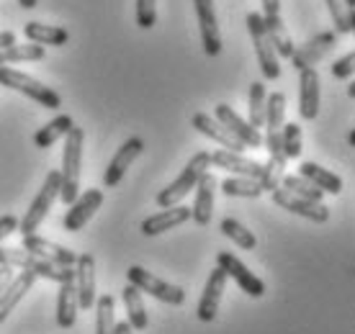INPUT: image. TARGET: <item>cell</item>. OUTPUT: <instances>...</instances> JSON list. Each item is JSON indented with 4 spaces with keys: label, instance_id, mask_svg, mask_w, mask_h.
<instances>
[{
    "label": "cell",
    "instance_id": "6da1fadb",
    "mask_svg": "<svg viewBox=\"0 0 355 334\" xmlns=\"http://www.w3.org/2000/svg\"><path fill=\"white\" fill-rule=\"evenodd\" d=\"M83 144H85V132L80 126H72L64 137L62 152V170H60V198L70 206L78 193H80V173H83Z\"/></svg>",
    "mask_w": 355,
    "mask_h": 334
},
{
    "label": "cell",
    "instance_id": "7a4b0ae2",
    "mask_svg": "<svg viewBox=\"0 0 355 334\" xmlns=\"http://www.w3.org/2000/svg\"><path fill=\"white\" fill-rule=\"evenodd\" d=\"M0 265L21 267V270L34 273L36 278H46V281H54V283H62L67 275L75 273V267H72V265L62 267V265L46 263V260H42V257L26 252L24 247H0Z\"/></svg>",
    "mask_w": 355,
    "mask_h": 334
},
{
    "label": "cell",
    "instance_id": "3957f363",
    "mask_svg": "<svg viewBox=\"0 0 355 334\" xmlns=\"http://www.w3.org/2000/svg\"><path fill=\"white\" fill-rule=\"evenodd\" d=\"M0 85L8 90H16V93H24L26 98L36 100L39 106L52 108V111H57V108L62 106V96L57 90H52L49 85H42L31 75L13 70V67H0Z\"/></svg>",
    "mask_w": 355,
    "mask_h": 334
},
{
    "label": "cell",
    "instance_id": "277c9868",
    "mask_svg": "<svg viewBox=\"0 0 355 334\" xmlns=\"http://www.w3.org/2000/svg\"><path fill=\"white\" fill-rule=\"evenodd\" d=\"M209 165H211L209 152H198V155H193L191 162L183 167V173H180L168 188H162L160 193H157V206H160V209H168V206H175V203L183 201V198L196 188L198 177L209 170Z\"/></svg>",
    "mask_w": 355,
    "mask_h": 334
},
{
    "label": "cell",
    "instance_id": "5b68a950",
    "mask_svg": "<svg viewBox=\"0 0 355 334\" xmlns=\"http://www.w3.org/2000/svg\"><path fill=\"white\" fill-rule=\"evenodd\" d=\"M60 185H62V180H60V170H49L44 177V185L39 188V193H36V198L31 201L28 211L24 213V219L18 221L21 237H24V234H34L36 229H39V224L46 219V213H49V209H52V203L60 198Z\"/></svg>",
    "mask_w": 355,
    "mask_h": 334
},
{
    "label": "cell",
    "instance_id": "8992f818",
    "mask_svg": "<svg viewBox=\"0 0 355 334\" xmlns=\"http://www.w3.org/2000/svg\"><path fill=\"white\" fill-rule=\"evenodd\" d=\"M126 283H132L139 293H150L152 299L162 301V304H170V306L186 304V290L180 288V285L160 281L157 275L147 273V270L139 267V265H132V267L126 270Z\"/></svg>",
    "mask_w": 355,
    "mask_h": 334
},
{
    "label": "cell",
    "instance_id": "52a82bcc",
    "mask_svg": "<svg viewBox=\"0 0 355 334\" xmlns=\"http://www.w3.org/2000/svg\"><path fill=\"white\" fill-rule=\"evenodd\" d=\"M248 31H250L252 44H255V52H258V62H260V72H263V78L278 80L281 78L278 54H275L270 39H268L266 24H263V16H260V13H248Z\"/></svg>",
    "mask_w": 355,
    "mask_h": 334
},
{
    "label": "cell",
    "instance_id": "ba28073f",
    "mask_svg": "<svg viewBox=\"0 0 355 334\" xmlns=\"http://www.w3.org/2000/svg\"><path fill=\"white\" fill-rule=\"evenodd\" d=\"M103 206V191L101 188H90L85 193H78V198L70 203V211L64 213L62 227L64 231H80L90 219L93 213Z\"/></svg>",
    "mask_w": 355,
    "mask_h": 334
},
{
    "label": "cell",
    "instance_id": "9c48e42d",
    "mask_svg": "<svg viewBox=\"0 0 355 334\" xmlns=\"http://www.w3.org/2000/svg\"><path fill=\"white\" fill-rule=\"evenodd\" d=\"M270 195H273L275 206H281V209L296 213V216H304V219L314 221V224H324V221H329V209L324 206V203L299 198V195H293L291 191H286V188H275V191H270Z\"/></svg>",
    "mask_w": 355,
    "mask_h": 334
},
{
    "label": "cell",
    "instance_id": "30bf717a",
    "mask_svg": "<svg viewBox=\"0 0 355 334\" xmlns=\"http://www.w3.org/2000/svg\"><path fill=\"white\" fill-rule=\"evenodd\" d=\"M216 267H222L224 275L237 283L248 296H252V299L266 296V283L260 281L255 273H250L248 267L232 255V252H219V255H216Z\"/></svg>",
    "mask_w": 355,
    "mask_h": 334
},
{
    "label": "cell",
    "instance_id": "8fae6325",
    "mask_svg": "<svg viewBox=\"0 0 355 334\" xmlns=\"http://www.w3.org/2000/svg\"><path fill=\"white\" fill-rule=\"evenodd\" d=\"M193 6H196V16H198L204 52L209 57H219L222 54V34H219V24H216L214 0H193Z\"/></svg>",
    "mask_w": 355,
    "mask_h": 334
},
{
    "label": "cell",
    "instance_id": "7c38bea8",
    "mask_svg": "<svg viewBox=\"0 0 355 334\" xmlns=\"http://www.w3.org/2000/svg\"><path fill=\"white\" fill-rule=\"evenodd\" d=\"M144 152V141L139 139V137H132V139H126L121 147H119V152L114 155V159L108 162L106 173H103V185L106 188H116V185L124 180L126 170L134 165V159L139 157Z\"/></svg>",
    "mask_w": 355,
    "mask_h": 334
},
{
    "label": "cell",
    "instance_id": "4fadbf2b",
    "mask_svg": "<svg viewBox=\"0 0 355 334\" xmlns=\"http://www.w3.org/2000/svg\"><path fill=\"white\" fill-rule=\"evenodd\" d=\"M211 159V165L222 167L227 173H234V175L240 177H250V180H263L266 175V165L263 162H255V159H248L245 155L240 152H230V150H216L209 155Z\"/></svg>",
    "mask_w": 355,
    "mask_h": 334
},
{
    "label": "cell",
    "instance_id": "5bb4252c",
    "mask_svg": "<svg viewBox=\"0 0 355 334\" xmlns=\"http://www.w3.org/2000/svg\"><path fill=\"white\" fill-rule=\"evenodd\" d=\"M338 44V31H322V34L311 36L306 44L293 49L291 54V67L293 70H304V67H314L324 54Z\"/></svg>",
    "mask_w": 355,
    "mask_h": 334
},
{
    "label": "cell",
    "instance_id": "9a60e30c",
    "mask_svg": "<svg viewBox=\"0 0 355 334\" xmlns=\"http://www.w3.org/2000/svg\"><path fill=\"white\" fill-rule=\"evenodd\" d=\"M214 118L222 123L232 137H237L245 147H250V150H260V147H263V134H260V129L250 126V123L234 114L227 103H219V106H216V116H214Z\"/></svg>",
    "mask_w": 355,
    "mask_h": 334
},
{
    "label": "cell",
    "instance_id": "2e32d148",
    "mask_svg": "<svg viewBox=\"0 0 355 334\" xmlns=\"http://www.w3.org/2000/svg\"><path fill=\"white\" fill-rule=\"evenodd\" d=\"M75 293L78 308H93L96 304V260L93 255H78L75 260Z\"/></svg>",
    "mask_w": 355,
    "mask_h": 334
},
{
    "label": "cell",
    "instance_id": "e0dca14e",
    "mask_svg": "<svg viewBox=\"0 0 355 334\" xmlns=\"http://www.w3.org/2000/svg\"><path fill=\"white\" fill-rule=\"evenodd\" d=\"M24 249L36 257H42V260H46V263L62 265V267L75 265V260H78V255L72 252L70 247L54 245V242L39 237V234H24Z\"/></svg>",
    "mask_w": 355,
    "mask_h": 334
},
{
    "label": "cell",
    "instance_id": "ac0fdd59",
    "mask_svg": "<svg viewBox=\"0 0 355 334\" xmlns=\"http://www.w3.org/2000/svg\"><path fill=\"white\" fill-rule=\"evenodd\" d=\"M299 114L304 121H314L320 114V75L314 67L299 70Z\"/></svg>",
    "mask_w": 355,
    "mask_h": 334
},
{
    "label": "cell",
    "instance_id": "d6986e66",
    "mask_svg": "<svg viewBox=\"0 0 355 334\" xmlns=\"http://www.w3.org/2000/svg\"><path fill=\"white\" fill-rule=\"evenodd\" d=\"M224 288H227V275H224L222 267H216V270H211V275H209V281H206V285H204V293H201V301H198V319H201V322H214V319H216Z\"/></svg>",
    "mask_w": 355,
    "mask_h": 334
},
{
    "label": "cell",
    "instance_id": "ffe728a7",
    "mask_svg": "<svg viewBox=\"0 0 355 334\" xmlns=\"http://www.w3.org/2000/svg\"><path fill=\"white\" fill-rule=\"evenodd\" d=\"M216 177L206 170L204 175L198 177V183H196V201H193V209H191V219L198 224V227H206L209 221H211V213H214V195H216Z\"/></svg>",
    "mask_w": 355,
    "mask_h": 334
},
{
    "label": "cell",
    "instance_id": "44dd1931",
    "mask_svg": "<svg viewBox=\"0 0 355 334\" xmlns=\"http://www.w3.org/2000/svg\"><path fill=\"white\" fill-rule=\"evenodd\" d=\"M191 123H193V129L198 134H204V137H209L211 141H216L219 147H224V150H230V152H245L248 147L242 144L237 137H232L227 129H224L222 123L216 121L214 116H209V114H193V118H191Z\"/></svg>",
    "mask_w": 355,
    "mask_h": 334
},
{
    "label": "cell",
    "instance_id": "7402d4cb",
    "mask_svg": "<svg viewBox=\"0 0 355 334\" xmlns=\"http://www.w3.org/2000/svg\"><path fill=\"white\" fill-rule=\"evenodd\" d=\"M186 221H191V209L175 203V206L162 209V211L155 213V216H147V219L142 221V234L144 237H157L162 231L180 227V224H186Z\"/></svg>",
    "mask_w": 355,
    "mask_h": 334
},
{
    "label": "cell",
    "instance_id": "603a6c76",
    "mask_svg": "<svg viewBox=\"0 0 355 334\" xmlns=\"http://www.w3.org/2000/svg\"><path fill=\"white\" fill-rule=\"evenodd\" d=\"M36 275L28 270H21L18 275H13V281L8 283V288L0 293V324L8 319V314L18 306V301L26 296L28 290L34 288Z\"/></svg>",
    "mask_w": 355,
    "mask_h": 334
},
{
    "label": "cell",
    "instance_id": "cb8c5ba5",
    "mask_svg": "<svg viewBox=\"0 0 355 334\" xmlns=\"http://www.w3.org/2000/svg\"><path fill=\"white\" fill-rule=\"evenodd\" d=\"M78 322V293H75V273L60 283L57 293V324L62 329H72Z\"/></svg>",
    "mask_w": 355,
    "mask_h": 334
},
{
    "label": "cell",
    "instance_id": "d4e9b609",
    "mask_svg": "<svg viewBox=\"0 0 355 334\" xmlns=\"http://www.w3.org/2000/svg\"><path fill=\"white\" fill-rule=\"evenodd\" d=\"M24 36L34 44H49V46H64L70 42L67 28L62 26H49V24H39V21H28L24 26Z\"/></svg>",
    "mask_w": 355,
    "mask_h": 334
},
{
    "label": "cell",
    "instance_id": "484cf974",
    "mask_svg": "<svg viewBox=\"0 0 355 334\" xmlns=\"http://www.w3.org/2000/svg\"><path fill=\"white\" fill-rule=\"evenodd\" d=\"M121 301L126 306V322L132 324V329L134 332H144L150 324V317H147V308H144L142 293L134 288L132 283H126L124 290H121Z\"/></svg>",
    "mask_w": 355,
    "mask_h": 334
},
{
    "label": "cell",
    "instance_id": "4316f807",
    "mask_svg": "<svg viewBox=\"0 0 355 334\" xmlns=\"http://www.w3.org/2000/svg\"><path fill=\"white\" fill-rule=\"evenodd\" d=\"M299 175L306 177L309 183L317 185L322 193L338 195L340 191H343V180H340L335 173H329L327 167L317 165V162H302V167H299Z\"/></svg>",
    "mask_w": 355,
    "mask_h": 334
},
{
    "label": "cell",
    "instance_id": "83f0119b",
    "mask_svg": "<svg viewBox=\"0 0 355 334\" xmlns=\"http://www.w3.org/2000/svg\"><path fill=\"white\" fill-rule=\"evenodd\" d=\"M72 126H75V123H72V118L67 114L57 116V118H52L46 126H42V129L34 134V144L39 150H49L54 141H60L62 137H67V132H70Z\"/></svg>",
    "mask_w": 355,
    "mask_h": 334
},
{
    "label": "cell",
    "instance_id": "f1b7e54d",
    "mask_svg": "<svg viewBox=\"0 0 355 334\" xmlns=\"http://www.w3.org/2000/svg\"><path fill=\"white\" fill-rule=\"evenodd\" d=\"M44 60V46L42 44H13L0 49V67L13 64V62H42Z\"/></svg>",
    "mask_w": 355,
    "mask_h": 334
},
{
    "label": "cell",
    "instance_id": "f546056e",
    "mask_svg": "<svg viewBox=\"0 0 355 334\" xmlns=\"http://www.w3.org/2000/svg\"><path fill=\"white\" fill-rule=\"evenodd\" d=\"M222 193L227 198H258L263 195L258 180H250V177H227L222 183Z\"/></svg>",
    "mask_w": 355,
    "mask_h": 334
},
{
    "label": "cell",
    "instance_id": "4dcf8cb0",
    "mask_svg": "<svg viewBox=\"0 0 355 334\" xmlns=\"http://www.w3.org/2000/svg\"><path fill=\"white\" fill-rule=\"evenodd\" d=\"M219 229H222L224 237H230L232 242L237 247H242V249H255V247H258L255 234H252L245 224H240L237 219H230V216H227V219H222V227Z\"/></svg>",
    "mask_w": 355,
    "mask_h": 334
},
{
    "label": "cell",
    "instance_id": "1f68e13d",
    "mask_svg": "<svg viewBox=\"0 0 355 334\" xmlns=\"http://www.w3.org/2000/svg\"><path fill=\"white\" fill-rule=\"evenodd\" d=\"M266 85L263 82H252L250 85V100H248V111H250V126H266Z\"/></svg>",
    "mask_w": 355,
    "mask_h": 334
},
{
    "label": "cell",
    "instance_id": "d6a6232c",
    "mask_svg": "<svg viewBox=\"0 0 355 334\" xmlns=\"http://www.w3.org/2000/svg\"><path fill=\"white\" fill-rule=\"evenodd\" d=\"M327 8L332 13V24L338 34H353L355 28V8L345 6V0H327Z\"/></svg>",
    "mask_w": 355,
    "mask_h": 334
},
{
    "label": "cell",
    "instance_id": "836d02e7",
    "mask_svg": "<svg viewBox=\"0 0 355 334\" xmlns=\"http://www.w3.org/2000/svg\"><path fill=\"white\" fill-rule=\"evenodd\" d=\"M281 180H284L286 191H291V193L299 195V198L317 201V203H322V198H324V193H322L320 188H317L314 183H309V180H306V177H302V175H284Z\"/></svg>",
    "mask_w": 355,
    "mask_h": 334
},
{
    "label": "cell",
    "instance_id": "e575fe53",
    "mask_svg": "<svg viewBox=\"0 0 355 334\" xmlns=\"http://www.w3.org/2000/svg\"><path fill=\"white\" fill-rule=\"evenodd\" d=\"M96 334H114V296H101L96 299Z\"/></svg>",
    "mask_w": 355,
    "mask_h": 334
},
{
    "label": "cell",
    "instance_id": "d590c367",
    "mask_svg": "<svg viewBox=\"0 0 355 334\" xmlns=\"http://www.w3.org/2000/svg\"><path fill=\"white\" fill-rule=\"evenodd\" d=\"M281 147H284L286 159L302 157V129H299V123H284V129H281Z\"/></svg>",
    "mask_w": 355,
    "mask_h": 334
},
{
    "label": "cell",
    "instance_id": "8d00e7d4",
    "mask_svg": "<svg viewBox=\"0 0 355 334\" xmlns=\"http://www.w3.org/2000/svg\"><path fill=\"white\" fill-rule=\"evenodd\" d=\"M157 0H137V26L152 28L157 21Z\"/></svg>",
    "mask_w": 355,
    "mask_h": 334
},
{
    "label": "cell",
    "instance_id": "74e56055",
    "mask_svg": "<svg viewBox=\"0 0 355 334\" xmlns=\"http://www.w3.org/2000/svg\"><path fill=\"white\" fill-rule=\"evenodd\" d=\"M355 70V54L347 52L345 57H340L338 62H332V78L338 80H347Z\"/></svg>",
    "mask_w": 355,
    "mask_h": 334
},
{
    "label": "cell",
    "instance_id": "f35d334b",
    "mask_svg": "<svg viewBox=\"0 0 355 334\" xmlns=\"http://www.w3.org/2000/svg\"><path fill=\"white\" fill-rule=\"evenodd\" d=\"M18 229V219L13 213H6V216H0V239H6L8 234H13Z\"/></svg>",
    "mask_w": 355,
    "mask_h": 334
},
{
    "label": "cell",
    "instance_id": "ab89813d",
    "mask_svg": "<svg viewBox=\"0 0 355 334\" xmlns=\"http://www.w3.org/2000/svg\"><path fill=\"white\" fill-rule=\"evenodd\" d=\"M13 267H10V265H0V293H3V290L8 288V283L13 281Z\"/></svg>",
    "mask_w": 355,
    "mask_h": 334
},
{
    "label": "cell",
    "instance_id": "60d3db41",
    "mask_svg": "<svg viewBox=\"0 0 355 334\" xmlns=\"http://www.w3.org/2000/svg\"><path fill=\"white\" fill-rule=\"evenodd\" d=\"M16 44V34L13 31H0V49Z\"/></svg>",
    "mask_w": 355,
    "mask_h": 334
},
{
    "label": "cell",
    "instance_id": "b9f144b4",
    "mask_svg": "<svg viewBox=\"0 0 355 334\" xmlns=\"http://www.w3.org/2000/svg\"><path fill=\"white\" fill-rule=\"evenodd\" d=\"M114 334H134V329H132V324L129 322H116L114 324Z\"/></svg>",
    "mask_w": 355,
    "mask_h": 334
},
{
    "label": "cell",
    "instance_id": "7bdbcfd3",
    "mask_svg": "<svg viewBox=\"0 0 355 334\" xmlns=\"http://www.w3.org/2000/svg\"><path fill=\"white\" fill-rule=\"evenodd\" d=\"M18 3H21V8L31 10V8H36V3H39V0H18Z\"/></svg>",
    "mask_w": 355,
    "mask_h": 334
},
{
    "label": "cell",
    "instance_id": "ee69618b",
    "mask_svg": "<svg viewBox=\"0 0 355 334\" xmlns=\"http://www.w3.org/2000/svg\"><path fill=\"white\" fill-rule=\"evenodd\" d=\"M347 144H350V147H355V132L347 134Z\"/></svg>",
    "mask_w": 355,
    "mask_h": 334
},
{
    "label": "cell",
    "instance_id": "f6af8a7d",
    "mask_svg": "<svg viewBox=\"0 0 355 334\" xmlns=\"http://www.w3.org/2000/svg\"><path fill=\"white\" fill-rule=\"evenodd\" d=\"M347 96L355 98V82H353V85H347Z\"/></svg>",
    "mask_w": 355,
    "mask_h": 334
},
{
    "label": "cell",
    "instance_id": "bcb514c9",
    "mask_svg": "<svg viewBox=\"0 0 355 334\" xmlns=\"http://www.w3.org/2000/svg\"><path fill=\"white\" fill-rule=\"evenodd\" d=\"M345 6H350V8H355V0H345Z\"/></svg>",
    "mask_w": 355,
    "mask_h": 334
}]
</instances>
